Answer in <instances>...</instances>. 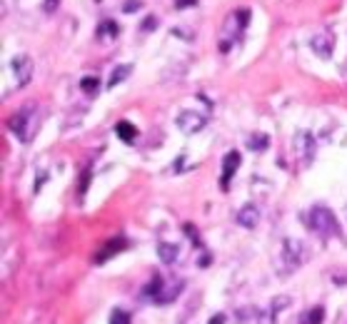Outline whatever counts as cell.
I'll return each mask as SVG.
<instances>
[{
	"mask_svg": "<svg viewBox=\"0 0 347 324\" xmlns=\"http://www.w3.org/2000/svg\"><path fill=\"white\" fill-rule=\"evenodd\" d=\"M80 87L88 90V92H95V90L100 87V80H98V77H82V80H80Z\"/></svg>",
	"mask_w": 347,
	"mask_h": 324,
	"instance_id": "ffe728a7",
	"label": "cell"
},
{
	"mask_svg": "<svg viewBox=\"0 0 347 324\" xmlns=\"http://www.w3.org/2000/svg\"><path fill=\"white\" fill-rule=\"evenodd\" d=\"M312 50L320 55V58H330L332 53V33H320L312 38Z\"/></svg>",
	"mask_w": 347,
	"mask_h": 324,
	"instance_id": "30bf717a",
	"label": "cell"
},
{
	"mask_svg": "<svg viewBox=\"0 0 347 324\" xmlns=\"http://www.w3.org/2000/svg\"><path fill=\"white\" fill-rule=\"evenodd\" d=\"M282 262H285V269H297L302 262H305V245L295 237H287L282 242Z\"/></svg>",
	"mask_w": 347,
	"mask_h": 324,
	"instance_id": "277c9868",
	"label": "cell"
},
{
	"mask_svg": "<svg viewBox=\"0 0 347 324\" xmlns=\"http://www.w3.org/2000/svg\"><path fill=\"white\" fill-rule=\"evenodd\" d=\"M295 145H297V155H300L302 165H310L312 157H315V137L310 132H300L297 140H295Z\"/></svg>",
	"mask_w": 347,
	"mask_h": 324,
	"instance_id": "52a82bcc",
	"label": "cell"
},
{
	"mask_svg": "<svg viewBox=\"0 0 347 324\" xmlns=\"http://www.w3.org/2000/svg\"><path fill=\"white\" fill-rule=\"evenodd\" d=\"M152 25H155V18H147V20H145V30H150Z\"/></svg>",
	"mask_w": 347,
	"mask_h": 324,
	"instance_id": "d4e9b609",
	"label": "cell"
},
{
	"mask_svg": "<svg viewBox=\"0 0 347 324\" xmlns=\"http://www.w3.org/2000/svg\"><path fill=\"white\" fill-rule=\"evenodd\" d=\"M322 322H325V309L322 307H312L305 314V319H302V324H322Z\"/></svg>",
	"mask_w": 347,
	"mask_h": 324,
	"instance_id": "2e32d148",
	"label": "cell"
},
{
	"mask_svg": "<svg viewBox=\"0 0 347 324\" xmlns=\"http://www.w3.org/2000/svg\"><path fill=\"white\" fill-rule=\"evenodd\" d=\"M285 307H290V297H282V299L278 297V299L270 304V309L263 312V314L257 317V322L260 324H275V314H278L280 309H285Z\"/></svg>",
	"mask_w": 347,
	"mask_h": 324,
	"instance_id": "7c38bea8",
	"label": "cell"
},
{
	"mask_svg": "<svg viewBox=\"0 0 347 324\" xmlns=\"http://www.w3.org/2000/svg\"><path fill=\"white\" fill-rule=\"evenodd\" d=\"M188 5H195V0H175V8H178V10H183V8H188Z\"/></svg>",
	"mask_w": 347,
	"mask_h": 324,
	"instance_id": "603a6c76",
	"label": "cell"
},
{
	"mask_svg": "<svg viewBox=\"0 0 347 324\" xmlns=\"http://www.w3.org/2000/svg\"><path fill=\"white\" fill-rule=\"evenodd\" d=\"M125 245H128V242H125L123 237H113V240H110V242H108V245H105V247H103L98 255H95V262H98V264H100V262H108V259L113 257V255H118V252H120Z\"/></svg>",
	"mask_w": 347,
	"mask_h": 324,
	"instance_id": "8fae6325",
	"label": "cell"
},
{
	"mask_svg": "<svg viewBox=\"0 0 347 324\" xmlns=\"http://www.w3.org/2000/svg\"><path fill=\"white\" fill-rule=\"evenodd\" d=\"M240 152L237 150H232V152H227L225 157H222V190H227L230 187V180H232V175L240 170Z\"/></svg>",
	"mask_w": 347,
	"mask_h": 324,
	"instance_id": "ba28073f",
	"label": "cell"
},
{
	"mask_svg": "<svg viewBox=\"0 0 347 324\" xmlns=\"http://www.w3.org/2000/svg\"><path fill=\"white\" fill-rule=\"evenodd\" d=\"M247 145H250V150H255V152H263V150H268L270 140H268V135H252Z\"/></svg>",
	"mask_w": 347,
	"mask_h": 324,
	"instance_id": "e0dca14e",
	"label": "cell"
},
{
	"mask_svg": "<svg viewBox=\"0 0 347 324\" xmlns=\"http://www.w3.org/2000/svg\"><path fill=\"white\" fill-rule=\"evenodd\" d=\"M140 5H142L140 0H128V3H125V13H135Z\"/></svg>",
	"mask_w": 347,
	"mask_h": 324,
	"instance_id": "7402d4cb",
	"label": "cell"
},
{
	"mask_svg": "<svg viewBox=\"0 0 347 324\" xmlns=\"http://www.w3.org/2000/svg\"><path fill=\"white\" fill-rule=\"evenodd\" d=\"M40 125V118H38V110L35 107H23V110H18L10 120H8V128L13 130V135L20 140V142H30L33 140V135H35V130Z\"/></svg>",
	"mask_w": 347,
	"mask_h": 324,
	"instance_id": "7a4b0ae2",
	"label": "cell"
},
{
	"mask_svg": "<svg viewBox=\"0 0 347 324\" xmlns=\"http://www.w3.org/2000/svg\"><path fill=\"white\" fill-rule=\"evenodd\" d=\"M98 30H100V35H105V38H115V35H118V25H115L113 20H105Z\"/></svg>",
	"mask_w": 347,
	"mask_h": 324,
	"instance_id": "d6986e66",
	"label": "cell"
},
{
	"mask_svg": "<svg viewBox=\"0 0 347 324\" xmlns=\"http://www.w3.org/2000/svg\"><path fill=\"white\" fill-rule=\"evenodd\" d=\"M208 324H225V314H212V319Z\"/></svg>",
	"mask_w": 347,
	"mask_h": 324,
	"instance_id": "cb8c5ba5",
	"label": "cell"
},
{
	"mask_svg": "<svg viewBox=\"0 0 347 324\" xmlns=\"http://www.w3.org/2000/svg\"><path fill=\"white\" fill-rule=\"evenodd\" d=\"M237 225L245 227V230H255V227L260 225V209H257L255 204L240 207V212H237Z\"/></svg>",
	"mask_w": 347,
	"mask_h": 324,
	"instance_id": "9c48e42d",
	"label": "cell"
},
{
	"mask_svg": "<svg viewBox=\"0 0 347 324\" xmlns=\"http://www.w3.org/2000/svg\"><path fill=\"white\" fill-rule=\"evenodd\" d=\"M33 70H35V65H33V60L28 55H15L13 58V75H15V82L20 87L33 80Z\"/></svg>",
	"mask_w": 347,
	"mask_h": 324,
	"instance_id": "8992f818",
	"label": "cell"
},
{
	"mask_svg": "<svg viewBox=\"0 0 347 324\" xmlns=\"http://www.w3.org/2000/svg\"><path fill=\"white\" fill-rule=\"evenodd\" d=\"M307 225H310V230H315L320 237H340V222H337V217L332 214V209H327V207H312L310 209V214H307Z\"/></svg>",
	"mask_w": 347,
	"mask_h": 324,
	"instance_id": "3957f363",
	"label": "cell"
},
{
	"mask_svg": "<svg viewBox=\"0 0 347 324\" xmlns=\"http://www.w3.org/2000/svg\"><path fill=\"white\" fill-rule=\"evenodd\" d=\"M130 75V65H118L115 70H113V75H110V80H108V87H115L120 80H125Z\"/></svg>",
	"mask_w": 347,
	"mask_h": 324,
	"instance_id": "9a60e30c",
	"label": "cell"
},
{
	"mask_svg": "<svg viewBox=\"0 0 347 324\" xmlns=\"http://www.w3.org/2000/svg\"><path fill=\"white\" fill-rule=\"evenodd\" d=\"M180 255V250H178V245H170V242H160L157 245V257L162 264H172L175 259Z\"/></svg>",
	"mask_w": 347,
	"mask_h": 324,
	"instance_id": "4fadbf2b",
	"label": "cell"
},
{
	"mask_svg": "<svg viewBox=\"0 0 347 324\" xmlns=\"http://www.w3.org/2000/svg\"><path fill=\"white\" fill-rule=\"evenodd\" d=\"M175 125L183 130L185 135H195L208 125V118L203 113H195V110H183L178 118H175Z\"/></svg>",
	"mask_w": 347,
	"mask_h": 324,
	"instance_id": "5b68a950",
	"label": "cell"
},
{
	"mask_svg": "<svg viewBox=\"0 0 347 324\" xmlns=\"http://www.w3.org/2000/svg\"><path fill=\"white\" fill-rule=\"evenodd\" d=\"M115 135L123 140V142H135V137H138V130H135V125L133 123H128V120H120L118 125H115Z\"/></svg>",
	"mask_w": 347,
	"mask_h": 324,
	"instance_id": "5bb4252c",
	"label": "cell"
},
{
	"mask_svg": "<svg viewBox=\"0 0 347 324\" xmlns=\"http://www.w3.org/2000/svg\"><path fill=\"white\" fill-rule=\"evenodd\" d=\"M183 287H185L183 279H170V282H167V279H162V277H152V279L145 284L142 297H147V299L155 302V304H170V302H175V299L180 297Z\"/></svg>",
	"mask_w": 347,
	"mask_h": 324,
	"instance_id": "6da1fadb",
	"label": "cell"
},
{
	"mask_svg": "<svg viewBox=\"0 0 347 324\" xmlns=\"http://www.w3.org/2000/svg\"><path fill=\"white\" fill-rule=\"evenodd\" d=\"M58 5H60V0H45V3H43V10H45V13H55Z\"/></svg>",
	"mask_w": 347,
	"mask_h": 324,
	"instance_id": "44dd1931",
	"label": "cell"
},
{
	"mask_svg": "<svg viewBox=\"0 0 347 324\" xmlns=\"http://www.w3.org/2000/svg\"><path fill=\"white\" fill-rule=\"evenodd\" d=\"M110 324H130V314H128L125 309H113Z\"/></svg>",
	"mask_w": 347,
	"mask_h": 324,
	"instance_id": "ac0fdd59",
	"label": "cell"
}]
</instances>
